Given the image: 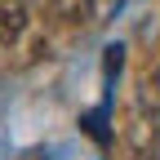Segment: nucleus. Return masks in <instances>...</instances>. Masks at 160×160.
<instances>
[{"label":"nucleus","mask_w":160,"mask_h":160,"mask_svg":"<svg viewBox=\"0 0 160 160\" xmlns=\"http://www.w3.org/2000/svg\"><path fill=\"white\" fill-rule=\"evenodd\" d=\"M53 13L62 18V22H89L93 0H53Z\"/></svg>","instance_id":"2"},{"label":"nucleus","mask_w":160,"mask_h":160,"mask_svg":"<svg viewBox=\"0 0 160 160\" xmlns=\"http://www.w3.org/2000/svg\"><path fill=\"white\" fill-rule=\"evenodd\" d=\"M27 27V5L22 0H0V40H18Z\"/></svg>","instance_id":"1"},{"label":"nucleus","mask_w":160,"mask_h":160,"mask_svg":"<svg viewBox=\"0 0 160 160\" xmlns=\"http://www.w3.org/2000/svg\"><path fill=\"white\" fill-rule=\"evenodd\" d=\"M156 93H160V67H156Z\"/></svg>","instance_id":"3"}]
</instances>
